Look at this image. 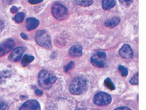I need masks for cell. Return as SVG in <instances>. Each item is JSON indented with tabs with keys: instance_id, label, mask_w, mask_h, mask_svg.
<instances>
[{
	"instance_id": "obj_1",
	"label": "cell",
	"mask_w": 146,
	"mask_h": 110,
	"mask_svg": "<svg viewBox=\"0 0 146 110\" xmlns=\"http://www.w3.org/2000/svg\"><path fill=\"white\" fill-rule=\"evenodd\" d=\"M87 85H88V82L84 77L82 76L76 77L71 81V83L69 85V91L72 94H74V95L82 94L86 91Z\"/></svg>"
},
{
	"instance_id": "obj_2",
	"label": "cell",
	"mask_w": 146,
	"mask_h": 110,
	"mask_svg": "<svg viewBox=\"0 0 146 110\" xmlns=\"http://www.w3.org/2000/svg\"><path fill=\"white\" fill-rule=\"evenodd\" d=\"M38 84L44 89H49L55 83L56 77L47 71H41L38 74Z\"/></svg>"
},
{
	"instance_id": "obj_3",
	"label": "cell",
	"mask_w": 146,
	"mask_h": 110,
	"mask_svg": "<svg viewBox=\"0 0 146 110\" xmlns=\"http://www.w3.org/2000/svg\"><path fill=\"white\" fill-rule=\"evenodd\" d=\"M35 40L38 45L43 46L45 48H51L52 46V40L50 36L47 34L46 31H38L36 33Z\"/></svg>"
},
{
	"instance_id": "obj_4",
	"label": "cell",
	"mask_w": 146,
	"mask_h": 110,
	"mask_svg": "<svg viewBox=\"0 0 146 110\" xmlns=\"http://www.w3.org/2000/svg\"><path fill=\"white\" fill-rule=\"evenodd\" d=\"M52 13L55 19L59 20H62L68 17V9L64 5H60V4H55L52 6Z\"/></svg>"
},
{
	"instance_id": "obj_5",
	"label": "cell",
	"mask_w": 146,
	"mask_h": 110,
	"mask_svg": "<svg viewBox=\"0 0 146 110\" xmlns=\"http://www.w3.org/2000/svg\"><path fill=\"white\" fill-rule=\"evenodd\" d=\"M94 102L98 106H106L111 102V96L104 92L97 93L95 95Z\"/></svg>"
},
{
	"instance_id": "obj_6",
	"label": "cell",
	"mask_w": 146,
	"mask_h": 110,
	"mask_svg": "<svg viewBox=\"0 0 146 110\" xmlns=\"http://www.w3.org/2000/svg\"><path fill=\"white\" fill-rule=\"evenodd\" d=\"M106 53L104 52H97L91 58V62L96 67H103L106 64Z\"/></svg>"
},
{
	"instance_id": "obj_7",
	"label": "cell",
	"mask_w": 146,
	"mask_h": 110,
	"mask_svg": "<svg viewBox=\"0 0 146 110\" xmlns=\"http://www.w3.org/2000/svg\"><path fill=\"white\" fill-rule=\"evenodd\" d=\"M15 45V42L12 39H7L2 44H0V57L4 56L5 54L8 53Z\"/></svg>"
},
{
	"instance_id": "obj_8",
	"label": "cell",
	"mask_w": 146,
	"mask_h": 110,
	"mask_svg": "<svg viewBox=\"0 0 146 110\" xmlns=\"http://www.w3.org/2000/svg\"><path fill=\"white\" fill-rule=\"evenodd\" d=\"M24 52H25V47H23V46H19V47L14 48L11 51V52L10 54L9 60H11V61H14V62L19 61L21 59Z\"/></svg>"
},
{
	"instance_id": "obj_9",
	"label": "cell",
	"mask_w": 146,
	"mask_h": 110,
	"mask_svg": "<svg viewBox=\"0 0 146 110\" xmlns=\"http://www.w3.org/2000/svg\"><path fill=\"white\" fill-rule=\"evenodd\" d=\"M19 110H40V106L37 101L30 100L25 101Z\"/></svg>"
},
{
	"instance_id": "obj_10",
	"label": "cell",
	"mask_w": 146,
	"mask_h": 110,
	"mask_svg": "<svg viewBox=\"0 0 146 110\" xmlns=\"http://www.w3.org/2000/svg\"><path fill=\"white\" fill-rule=\"evenodd\" d=\"M119 53H120L121 57L124 59H130L133 57V51H132L131 47L127 44L122 46V48L119 51Z\"/></svg>"
},
{
	"instance_id": "obj_11",
	"label": "cell",
	"mask_w": 146,
	"mask_h": 110,
	"mask_svg": "<svg viewBox=\"0 0 146 110\" xmlns=\"http://www.w3.org/2000/svg\"><path fill=\"white\" fill-rule=\"evenodd\" d=\"M82 54V47L80 45H74L69 50V55L73 58L80 57Z\"/></svg>"
},
{
	"instance_id": "obj_12",
	"label": "cell",
	"mask_w": 146,
	"mask_h": 110,
	"mask_svg": "<svg viewBox=\"0 0 146 110\" xmlns=\"http://www.w3.org/2000/svg\"><path fill=\"white\" fill-rule=\"evenodd\" d=\"M38 24H39L38 20L35 18H28L26 19V27H27V29L29 31L35 29L38 25Z\"/></svg>"
},
{
	"instance_id": "obj_13",
	"label": "cell",
	"mask_w": 146,
	"mask_h": 110,
	"mask_svg": "<svg viewBox=\"0 0 146 110\" xmlns=\"http://www.w3.org/2000/svg\"><path fill=\"white\" fill-rule=\"evenodd\" d=\"M115 5V0H102V6L103 10H105V11L113 8Z\"/></svg>"
},
{
	"instance_id": "obj_14",
	"label": "cell",
	"mask_w": 146,
	"mask_h": 110,
	"mask_svg": "<svg viewBox=\"0 0 146 110\" xmlns=\"http://www.w3.org/2000/svg\"><path fill=\"white\" fill-rule=\"evenodd\" d=\"M119 23H120V19L119 18H113L108 21L105 22V25L110 27V28H113V27L116 26Z\"/></svg>"
},
{
	"instance_id": "obj_15",
	"label": "cell",
	"mask_w": 146,
	"mask_h": 110,
	"mask_svg": "<svg viewBox=\"0 0 146 110\" xmlns=\"http://www.w3.org/2000/svg\"><path fill=\"white\" fill-rule=\"evenodd\" d=\"M76 5L80 6H89L93 4V0H75Z\"/></svg>"
},
{
	"instance_id": "obj_16",
	"label": "cell",
	"mask_w": 146,
	"mask_h": 110,
	"mask_svg": "<svg viewBox=\"0 0 146 110\" xmlns=\"http://www.w3.org/2000/svg\"><path fill=\"white\" fill-rule=\"evenodd\" d=\"M33 60H34V57L32 56V55H25V56L22 58V65H23V66L28 65V64L31 63Z\"/></svg>"
},
{
	"instance_id": "obj_17",
	"label": "cell",
	"mask_w": 146,
	"mask_h": 110,
	"mask_svg": "<svg viewBox=\"0 0 146 110\" xmlns=\"http://www.w3.org/2000/svg\"><path fill=\"white\" fill-rule=\"evenodd\" d=\"M104 83H105V86L107 87L110 90H115V85L113 84V82H112V80L110 79V78H108V79H106L105 80V81H104Z\"/></svg>"
},
{
	"instance_id": "obj_18",
	"label": "cell",
	"mask_w": 146,
	"mask_h": 110,
	"mask_svg": "<svg viewBox=\"0 0 146 110\" xmlns=\"http://www.w3.org/2000/svg\"><path fill=\"white\" fill-rule=\"evenodd\" d=\"M25 19V13L23 12H19L18 14L14 17V20L16 23H21Z\"/></svg>"
},
{
	"instance_id": "obj_19",
	"label": "cell",
	"mask_w": 146,
	"mask_h": 110,
	"mask_svg": "<svg viewBox=\"0 0 146 110\" xmlns=\"http://www.w3.org/2000/svg\"><path fill=\"white\" fill-rule=\"evenodd\" d=\"M118 69H119V71H120V73H121V74H122V76L126 77V76L128 75V70H127V68H126V67H124L123 66H119Z\"/></svg>"
},
{
	"instance_id": "obj_20",
	"label": "cell",
	"mask_w": 146,
	"mask_h": 110,
	"mask_svg": "<svg viewBox=\"0 0 146 110\" xmlns=\"http://www.w3.org/2000/svg\"><path fill=\"white\" fill-rule=\"evenodd\" d=\"M130 83L132 85H137L138 84V74H136L133 78L130 80Z\"/></svg>"
},
{
	"instance_id": "obj_21",
	"label": "cell",
	"mask_w": 146,
	"mask_h": 110,
	"mask_svg": "<svg viewBox=\"0 0 146 110\" xmlns=\"http://www.w3.org/2000/svg\"><path fill=\"white\" fill-rule=\"evenodd\" d=\"M120 3L123 5V6H129L132 2H133V0H119Z\"/></svg>"
},
{
	"instance_id": "obj_22",
	"label": "cell",
	"mask_w": 146,
	"mask_h": 110,
	"mask_svg": "<svg viewBox=\"0 0 146 110\" xmlns=\"http://www.w3.org/2000/svg\"><path fill=\"white\" fill-rule=\"evenodd\" d=\"M74 63L73 61H70L67 66H65V72H68L70 69H72V68L74 67Z\"/></svg>"
},
{
	"instance_id": "obj_23",
	"label": "cell",
	"mask_w": 146,
	"mask_h": 110,
	"mask_svg": "<svg viewBox=\"0 0 146 110\" xmlns=\"http://www.w3.org/2000/svg\"><path fill=\"white\" fill-rule=\"evenodd\" d=\"M28 1L31 5H37V4L41 3L43 0H28Z\"/></svg>"
},
{
	"instance_id": "obj_24",
	"label": "cell",
	"mask_w": 146,
	"mask_h": 110,
	"mask_svg": "<svg viewBox=\"0 0 146 110\" xmlns=\"http://www.w3.org/2000/svg\"><path fill=\"white\" fill-rule=\"evenodd\" d=\"M6 109V105L4 102H0V110H5Z\"/></svg>"
},
{
	"instance_id": "obj_25",
	"label": "cell",
	"mask_w": 146,
	"mask_h": 110,
	"mask_svg": "<svg viewBox=\"0 0 146 110\" xmlns=\"http://www.w3.org/2000/svg\"><path fill=\"white\" fill-rule=\"evenodd\" d=\"M11 13H16L18 11V8L16 6H13L11 8Z\"/></svg>"
},
{
	"instance_id": "obj_26",
	"label": "cell",
	"mask_w": 146,
	"mask_h": 110,
	"mask_svg": "<svg viewBox=\"0 0 146 110\" xmlns=\"http://www.w3.org/2000/svg\"><path fill=\"white\" fill-rule=\"evenodd\" d=\"M115 110H130V109L128 108V107H118V108H116Z\"/></svg>"
},
{
	"instance_id": "obj_27",
	"label": "cell",
	"mask_w": 146,
	"mask_h": 110,
	"mask_svg": "<svg viewBox=\"0 0 146 110\" xmlns=\"http://www.w3.org/2000/svg\"><path fill=\"white\" fill-rule=\"evenodd\" d=\"M36 93H37V95H41L42 94V91L38 90V89H36Z\"/></svg>"
},
{
	"instance_id": "obj_28",
	"label": "cell",
	"mask_w": 146,
	"mask_h": 110,
	"mask_svg": "<svg viewBox=\"0 0 146 110\" xmlns=\"http://www.w3.org/2000/svg\"><path fill=\"white\" fill-rule=\"evenodd\" d=\"M3 27H4V22L2 20H0V30L3 29Z\"/></svg>"
},
{
	"instance_id": "obj_29",
	"label": "cell",
	"mask_w": 146,
	"mask_h": 110,
	"mask_svg": "<svg viewBox=\"0 0 146 110\" xmlns=\"http://www.w3.org/2000/svg\"><path fill=\"white\" fill-rule=\"evenodd\" d=\"M21 37L24 38V39H28V38H27V36L26 35H25V33H21Z\"/></svg>"
}]
</instances>
